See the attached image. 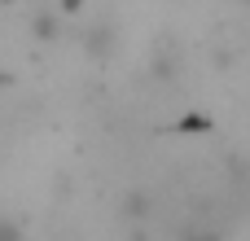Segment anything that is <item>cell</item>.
<instances>
[{
	"label": "cell",
	"instance_id": "cell-1",
	"mask_svg": "<svg viewBox=\"0 0 250 241\" xmlns=\"http://www.w3.org/2000/svg\"><path fill=\"white\" fill-rule=\"evenodd\" d=\"M31 31H35V40H57V18L53 13H35L31 18Z\"/></svg>",
	"mask_w": 250,
	"mask_h": 241
},
{
	"label": "cell",
	"instance_id": "cell-2",
	"mask_svg": "<svg viewBox=\"0 0 250 241\" xmlns=\"http://www.w3.org/2000/svg\"><path fill=\"white\" fill-rule=\"evenodd\" d=\"M185 241H224V233H220V228H189Z\"/></svg>",
	"mask_w": 250,
	"mask_h": 241
}]
</instances>
